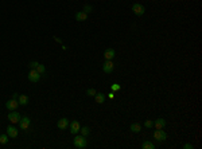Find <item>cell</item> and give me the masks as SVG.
I'll return each mask as SVG.
<instances>
[{
  "label": "cell",
  "instance_id": "obj_1",
  "mask_svg": "<svg viewBox=\"0 0 202 149\" xmlns=\"http://www.w3.org/2000/svg\"><path fill=\"white\" fill-rule=\"evenodd\" d=\"M73 144H74V146L78 148V149H85V148H86V145H88L86 137L82 136V134H81V136H76V139H74Z\"/></svg>",
  "mask_w": 202,
  "mask_h": 149
},
{
  "label": "cell",
  "instance_id": "obj_2",
  "mask_svg": "<svg viewBox=\"0 0 202 149\" xmlns=\"http://www.w3.org/2000/svg\"><path fill=\"white\" fill-rule=\"evenodd\" d=\"M115 69V63L112 62V59H105L104 65H102V71L105 74H111Z\"/></svg>",
  "mask_w": 202,
  "mask_h": 149
},
{
  "label": "cell",
  "instance_id": "obj_3",
  "mask_svg": "<svg viewBox=\"0 0 202 149\" xmlns=\"http://www.w3.org/2000/svg\"><path fill=\"white\" fill-rule=\"evenodd\" d=\"M154 139L156 140L158 142H163L164 140L167 139V134H166V132H164L163 129H156L154 132Z\"/></svg>",
  "mask_w": 202,
  "mask_h": 149
},
{
  "label": "cell",
  "instance_id": "obj_4",
  "mask_svg": "<svg viewBox=\"0 0 202 149\" xmlns=\"http://www.w3.org/2000/svg\"><path fill=\"white\" fill-rule=\"evenodd\" d=\"M132 11H133V14H135L136 16H143L144 12H146V8H144V6H142V4L135 3L132 6Z\"/></svg>",
  "mask_w": 202,
  "mask_h": 149
},
{
  "label": "cell",
  "instance_id": "obj_5",
  "mask_svg": "<svg viewBox=\"0 0 202 149\" xmlns=\"http://www.w3.org/2000/svg\"><path fill=\"white\" fill-rule=\"evenodd\" d=\"M20 105H19V102H18V98H11V100H8L7 102H6V108L8 109V110H16L18 108H19Z\"/></svg>",
  "mask_w": 202,
  "mask_h": 149
},
{
  "label": "cell",
  "instance_id": "obj_6",
  "mask_svg": "<svg viewBox=\"0 0 202 149\" xmlns=\"http://www.w3.org/2000/svg\"><path fill=\"white\" fill-rule=\"evenodd\" d=\"M8 120H10V122L11 124H19V121H20V118H22V116L18 113V111H15V110H11L10 111V114H8Z\"/></svg>",
  "mask_w": 202,
  "mask_h": 149
},
{
  "label": "cell",
  "instance_id": "obj_7",
  "mask_svg": "<svg viewBox=\"0 0 202 149\" xmlns=\"http://www.w3.org/2000/svg\"><path fill=\"white\" fill-rule=\"evenodd\" d=\"M30 124H31V120H30L27 116L22 117L20 121H19V126H20L22 130H28V128H30Z\"/></svg>",
  "mask_w": 202,
  "mask_h": 149
},
{
  "label": "cell",
  "instance_id": "obj_8",
  "mask_svg": "<svg viewBox=\"0 0 202 149\" xmlns=\"http://www.w3.org/2000/svg\"><path fill=\"white\" fill-rule=\"evenodd\" d=\"M69 128H70V133H72V134H77V133L80 132L81 125H80V122L77 121V120H74V121L69 122Z\"/></svg>",
  "mask_w": 202,
  "mask_h": 149
},
{
  "label": "cell",
  "instance_id": "obj_9",
  "mask_svg": "<svg viewBox=\"0 0 202 149\" xmlns=\"http://www.w3.org/2000/svg\"><path fill=\"white\" fill-rule=\"evenodd\" d=\"M41 79V74L36 71L35 69H31L30 70V73H28V81L30 82H38V81Z\"/></svg>",
  "mask_w": 202,
  "mask_h": 149
},
{
  "label": "cell",
  "instance_id": "obj_10",
  "mask_svg": "<svg viewBox=\"0 0 202 149\" xmlns=\"http://www.w3.org/2000/svg\"><path fill=\"white\" fill-rule=\"evenodd\" d=\"M7 134H8V137H11V139H16L18 134H19V132H18V129L15 128V126L10 125V126L7 128Z\"/></svg>",
  "mask_w": 202,
  "mask_h": 149
},
{
  "label": "cell",
  "instance_id": "obj_11",
  "mask_svg": "<svg viewBox=\"0 0 202 149\" xmlns=\"http://www.w3.org/2000/svg\"><path fill=\"white\" fill-rule=\"evenodd\" d=\"M57 126H58V129H67L69 128V120L67 118H61L57 122Z\"/></svg>",
  "mask_w": 202,
  "mask_h": 149
},
{
  "label": "cell",
  "instance_id": "obj_12",
  "mask_svg": "<svg viewBox=\"0 0 202 149\" xmlns=\"http://www.w3.org/2000/svg\"><path fill=\"white\" fill-rule=\"evenodd\" d=\"M116 55V51L113 49H107L104 52V58L105 59H113Z\"/></svg>",
  "mask_w": 202,
  "mask_h": 149
},
{
  "label": "cell",
  "instance_id": "obj_13",
  "mask_svg": "<svg viewBox=\"0 0 202 149\" xmlns=\"http://www.w3.org/2000/svg\"><path fill=\"white\" fill-rule=\"evenodd\" d=\"M154 126L156 129H163L166 126V121L163 118H156V121H154Z\"/></svg>",
  "mask_w": 202,
  "mask_h": 149
},
{
  "label": "cell",
  "instance_id": "obj_14",
  "mask_svg": "<svg viewBox=\"0 0 202 149\" xmlns=\"http://www.w3.org/2000/svg\"><path fill=\"white\" fill-rule=\"evenodd\" d=\"M88 19V14L84 12V11H80V12H77L76 14V20L77 22H84Z\"/></svg>",
  "mask_w": 202,
  "mask_h": 149
},
{
  "label": "cell",
  "instance_id": "obj_15",
  "mask_svg": "<svg viewBox=\"0 0 202 149\" xmlns=\"http://www.w3.org/2000/svg\"><path fill=\"white\" fill-rule=\"evenodd\" d=\"M94 101L97 102V104H104L105 102V94L102 93H96V95H94Z\"/></svg>",
  "mask_w": 202,
  "mask_h": 149
},
{
  "label": "cell",
  "instance_id": "obj_16",
  "mask_svg": "<svg viewBox=\"0 0 202 149\" xmlns=\"http://www.w3.org/2000/svg\"><path fill=\"white\" fill-rule=\"evenodd\" d=\"M129 130L132 133H139L140 130H142V125L137 124V122H133V124L129 126Z\"/></svg>",
  "mask_w": 202,
  "mask_h": 149
},
{
  "label": "cell",
  "instance_id": "obj_17",
  "mask_svg": "<svg viewBox=\"0 0 202 149\" xmlns=\"http://www.w3.org/2000/svg\"><path fill=\"white\" fill-rule=\"evenodd\" d=\"M18 102H19V105H28V97L26 95V94H22V95H19L18 97Z\"/></svg>",
  "mask_w": 202,
  "mask_h": 149
},
{
  "label": "cell",
  "instance_id": "obj_18",
  "mask_svg": "<svg viewBox=\"0 0 202 149\" xmlns=\"http://www.w3.org/2000/svg\"><path fill=\"white\" fill-rule=\"evenodd\" d=\"M154 148H155V145L151 141H144L142 144V149H154Z\"/></svg>",
  "mask_w": 202,
  "mask_h": 149
},
{
  "label": "cell",
  "instance_id": "obj_19",
  "mask_svg": "<svg viewBox=\"0 0 202 149\" xmlns=\"http://www.w3.org/2000/svg\"><path fill=\"white\" fill-rule=\"evenodd\" d=\"M80 132H81V134H82V136H85V137H86V136L90 133V129L88 128V126H82V128L80 129Z\"/></svg>",
  "mask_w": 202,
  "mask_h": 149
},
{
  "label": "cell",
  "instance_id": "obj_20",
  "mask_svg": "<svg viewBox=\"0 0 202 149\" xmlns=\"http://www.w3.org/2000/svg\"><path fill=\"white\" fill-rule=\"evenodd\" d=\"M35 70H36V71H38V73L41 74V75H42V74H45V73H46V67L43 66V65H41V63H39L38 66H36V69H35Z\"/></svg>",
  "mask_w": 202,
  "mask_h": 149
},
{
  "label": "cell",
  "instance_id": "obj_21",
  "mask_svg": "<svg viewBox=\"0 0 202 149\" xmlns=\"http://www.w3.org/2000/svg\"><path fill=\"white\" fill-rule=\"evenodd\" d=\"M8 142V134H0V144L6 145Z\"/></svg>",
  "mask_w": 202,
  "mask_h": 149
},
{
  "label": "cell",
  "instance_id": "obj_22",
  "mask_svg": "<svg viewBox=\"0 0 202 149\" xmlns=\"http://www.w3.org/2000/svg\"><path fill=\"white\" fill-rule=\"evenodd\" d=\"M120 89H121V86H120V85H119V83H112V86H111V90L113 91V93H115V91H119V90H120Z\"/></svg>",
  "mask_w": 202,
  "mask_h": 149
},
{
  "label": "cell",
  "instance_id": "obj_23",
  "mask_svg": "<svg viewBox=\"0 0 202 149\" xmlns=\"http://www.w3.org/2000/svg\"><path fill=\"white\" fill-rule=\"evenodd\" d=\"M92 10H93V7H92V6H89V4H85V6H84V12H86V14L92 12Z\"/></svg>",
  "mask_w": 202,
  "mask_h": 149
},
{
  "label": "cell",
  "instance_id": "obj_24",
  "mask_svg": "<svg viewBox=\"0 0 202 149\" xmlns=\"http://www.w3.org/2000/svg\"><path fill=\"white\" fill-rule=\"evenodd\" d=\"M86 95H89V97H94V95H96V90H94V89H88Z\"/></svg>",
  "mask_w": 202,
  "mask_h": 149
},
{
  "label": "cell",
  "instance_id": "obj_25",
  "mask_svg": "<svg viewBox=\"0 0 202 149\" xmlns=\"http://www.w3.org/2000/svg\"><path fill=\"white\" fill-rule=\"evenodd\" d=\"M144 126H146V128H148V129L152 128V126H154V121H151V120H147V121L144 122Z\"/></svg>",
  "mask_w": 202,
  "mask_h": 149
},
{
  "label": "cell",
  "instance_id": "obj_26",
  "mask_svg": "<svg viewBox=\"0 0 202 149\" xmlns=\"http://www.w3.org/2000/svg\"><path fill=\"white\" fill-rule=\"evenodd\" d=\"M39 65V62H30V65H28V66H30V69H36V66H38Z\"/></svg>",
  "mask_w": 202,
  "mask_h": 149
},
{
  "label": "cell",
  "instance_id": "obj_27",
  "mask_svg": "<svg viewBox=\"0 0 202 149\" xmlns=\"http://www.w3.org/2000/svg\"><path fill=\"white\" fill-rule=\"evenodd\" d=\"M194 148V145H191V144H185L183 145V149H193Z\"/></svg>",
  "mask_w": 202,
  "mask_h": 149
},
{
  "label": "cell",
  "instance_id": "obj_28",
  "mask_svg": "<svg viewBox=\"0 0 202 149\" xmlns=\"http://www.w3.org/2000/svg\"><path fill=\"white\" fill-rule=\"evenodd\" d=\"M109 100H113V98H115V94H113V91H112V93H109Z\"/></svg>",
  "mask_w": 202,
  "mask_h": 149
},
{
  "label": "cell",
  "instance_id": "obj_29",
  "mask_svg": "<svg viewBox=\"0 0 202 149\" xmlns=\"http://www.w3.org/2000/svg\"><path fill=\"white\" fill-rule=\"evenodd\" d=\"M54 39H55V40L58 42V43H62V40H61V39H59V38H57V36H54Z\"/></svg>",
  "mask_w": 202,
  "mask_h": 149
},
{
  "label": "cell",
  "instance_id": "obj_30",
  "mask_svg": "<svg viewBox=\"0 0 202 149\" xmlns=\"http://www.w3.org/2000/svg\"><path fill=\"white\" fill-rule=\"evenodd\" d=\"M18 97H19V94H18V93H14V95H12V98H18Z\"/></svg>",
  "mask_w": 202,
  "mask_h": 149
}]
</instances>
